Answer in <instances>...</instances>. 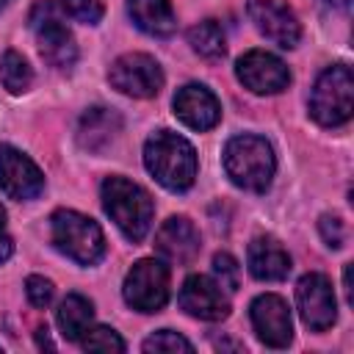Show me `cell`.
<instances>
[{
  "instance_id": "9",
  "label": "cell",
  "mask_w": 354,
  "mask_h": 354,
  "mask_svg": "<svg viewBox=\"0 0 354 354\" xmlns=\"http://www.w3.org/2000/svg\"><path fill=\"white\" fill-rule=\"evenodd\" d=\"M296 304H299V315L301 321L313 329V332H324L335 324L337 318V301H335V290L332 282L318 274L310 271L299 279L296 285Z\"/></svg>"
},
{
  "instance_id": "1",
  "label": "cell",
  "mask_w": 354,
  "mask_h": 354,
  "mask_svg": "<svg viewBox=\"0 0 354 354\" xmlns=\"http://www.w3.org/2000/svg\"><path fill=\"white\" fill-rule=\"evenodd\" d=\"M144 166L169 191H188L196 180V152L171 130H158L147 138Z\"/></svg>"
},
{
  "instance_id": "12",
  "label": "cell",
  "mask_w": 354,
  "mask_h": 354,
  "mask_svg": "<svg viewBox=\"0 0 354 354\" xmlns=\"http://www.w3.org/2000/svg\"><path fill=\"white\" fill-rule=\"evenodd\" d=\"M180 307L199 321H224L230 315V299L221 285L205 274H191L180 288Z\"/></svg>"
},
{
  "instance_id": "4",
  "label": "cell",
  "mask_w": 354,
  "mask_h": 354,
  "mask_svg": "<svg viewBox=\"0 0 354 354\" xmlns=\"http://www.w3.org/2000/svg\"><path fill=\"white\" fill-rule=\"evenodd\" d=\"M50 235L55 249L80 266H94L105 254V235L100 224L77 210H55L50 216Z\"/></svg>"
},
{
  "instance_id": "5",
  "label": "cell",
  "mask_w": 354,
  "mask_h": 354,
  "mask_svg": "<svg viewBox=\"0 0 354 354\" xmlns=\"http://www.w3.org/2000/svg\"><path fill=\"white\" fill-rule=\"evenodd\" d=\"M354 113V77L346 64L324 69L310 94V116L324 127L346 124Z\"/></svg>"
},
{
  "instance_id": "23",
  "label": "cell",
  "mask_w": 354,
  "mask_h": 354,
  "mask_svg": "<svg viewBox=\"0 0 354 354\" xmlns=\"http://www.w3.org/2000/svg\"><path fill=\"white\" fill-rule=\"evenodd\" d=\"M80 346L86 351H124V340L111 326H94L86 329L80 337Z\"/></svg>"
},
{
  "instance_id": "26",
  "label": "cell",
  "mask_w": 354,
  "mask_h": 354,
  "mask_svg": "<svg viewBox=\"0 0 354 354\" xmlns=\"http://www.w3.org/2000/svg\"><path fill=\"white\" fill-rule=\"evenodd\" d=\"M61 8L86 25H97L102 19V3L100 0H61Z\"/></svg>"
},
{
  "instance_id": "8",
  "label": "cell",
  "mask_w": 354,
  "mask_h": 354,
  "mask_svg": "<svg viewBox=\"0 0 354 354\" xmlns=\"http://www.w3.org/2000/svg\"><path fill=\"white\" fill-rule=\"evenodd\" d=\"M108 80L113 88H119L127 97H155L163 86V72L158 66V61L147 53H124L113 61Z\"/></svg>"
},
{
  "instance_id": "29",
  "label": "cell",
  "mask_w": 354,
  "mask_h": 354,
  "mask_svg": "<svg viewBox=\"0 0 354 354\" xmlns=\"http://www.w3.org/2000/svg\"><path fill=\"white\" fill-rule=\"evenodd\" d=\"M14 252V243H11V235L6 230V210L0 207V263H6Z\"/></svg>"
},
{
  "instance_id": "7",
  "label": "cell",
  "mask_w": 354,
  "mask_h": 354,
  "mask_svg": "<svg viewBox=\"0 0 354 354\" xmlns=\"http://www.w3.org/2000/svg\"><path fill=\"white\" fill-rule=\"evenodd\" d=\"M124 301L138 313H158L169 301V268L160 260H138L124 277Z\"/></svg>"
},
{
  "instance_id": "18",
  "label": "cell",
  "mask_w": 354,
  "mask_h": 354,
  "mask_svg": "<svg viewBox=\"0 0 354 354\" xmlns=\"http://www.w3.org/2000/svg\"><path fill=\"white\" fill-rule=\"evenodd\" d=\"M119 130H122V119H119L116 111H111V108H88L80 116L77 141L88 152H102L116 138Z\"/></svg>"
},
{
  "instance_id": "3",
  "label": "cell",
  "mask_w": 354,
  "mask_h": 354,
  "mask_svg": "<svg viewBox=\"0 0 354 354\" xmlns=\"http://www.w3.org/2000/svg\"><path fill=\"white\" fill-rule=\"evenodd\" d=\"M102 207L111 216V221L124 232L127 241H144V235L152 227V196L124 180V177H105L102 183Z\"/></svg>"
},
{
  "instance_id": "16",
  "label": "cell",
  "mask_w": 354,
  "mask_h": 354,
  "mask_svg": "<svg viewBox=\"0 0 354 354\" xmlns=\"http://www.w3.org/2000/svg\"><path fill=\"white\" fill-rule=\"evenodd\" d=\"M155 249L166 260L185 266L199 254V232L185 216H171L160 224V230L155 235Z\"/></svg>"
},
{
  "instance_id": "24",
  "label": "cell",
  "mask_w": 354,
  "mask_h": 354,
  "mask_svg": "<svg viewBox=\"0 0 354 354\" xmlns=\"http://www.w3.org/2000/svg\"><path fill=\"white\" fill-rule=\"evenodd\" d=\"M144 351L147 354H152V351L155 354H160V351H194V346L183 335H177L171 329H160L144 340Z\"/></svg>"
},
{
  "instance_id": "2",
  "label": "cell",
  "mask_w": 354,
  "mask_h": 354,
  "mask_svg": "<svg viewBox=\"0 0 354 354\" xmlns=\"http://www.w3.org/2000/svg\"><path fill=\"white\" fill-rule=\"evenodd\" d=\"M224 171L243 191H266L277 171L274 149L260 136H235L224 147Z\"/></svg>"
},
{
  "instance_id": "10",
  "label": "cell",
  "mask_w": 354,
  "mask_h": 354,
  "mask_svg": "<svg viewBox=\"0 0 354 354\" xmlns=\"http://www.w3.org/2000/svg\"><path fill=\"white\" fill-rule=\"evenodd\" d=\"M235 75L254 94H279L290 83L288 66L266 50H249L246 55H241L235 64Z\"/></svg>"
},
{
  "instance_id": "13",
  "label": "cell",
  "mask_w": 354,
  "mask_h": 354,
  "mask_svg": "<svg viewBox=\"0 0 354 354\" xmlns=\"http://www.w3.org/2000/svg\"><path fill=\"white\" fill-rule=\"evenodd\" d=\"M249 17L266 39H271L274 44H279L285 50L296 47L301 39V25H299L293 8L282 0H252Z\"/></svg>"
},
{
  "instance_id": "22",
  "label": "cell",
  "mask_w": 354,
  "mask_h": 354,
  "mask_svg": "<svg viewBox=\"0 0 354 354\" xmlns=\"http://www.w3.org/2000/svg\"><path fill=\"white\" fill-rule=\"evenodd\" d=\"M0 83H3L11 94H22V91L30 88L33 72H30L28 61H25L17 50L3 53V58H0Z\"/></svg>"
},
{
  "instance_id": "28",
  "label": "cell",
  "mask_w": 354,
  "mask_h": 354,
  "mask_svg": "<svg viewBox=\"0 0 354 354\" xmlns=\"http://www.w3.org/2000/svg\"><path fill=\"white\" fill-rule=\"evenodd\" d=\"M25 293H28V301L33 304V307H47L50 301H53V282L50 279H44V277H28V282H25Z\"/></svg>"
},
{
  "instance_id": "27",
  "label": "cell",
  "mask_w": 354,
  "mask_h": 354,
  "mask_svg": "<svg viewBox=\"0 0 354 354\" xmlns=\"http://www.w3.org/2000/svg\"><path fill=\"white\" fill-rule=\"evenodd\" d=\"M318 230H321V238L326 241L329 249H340V246L346 243V224H343L340 216H329V213L321 216Z\"/></svg>"
},
{
  "instance_id": "11",
  "label": "cell",
  "mask_w": 354,
  "mask_h": 354,
  "mask_svg": "<svg viewBox=\"0 0 354 354\" xmlns=\"http://www.w3.org/2000/svg\"><path fill=\"white\" fill-rule=\"evenodd\" d=\"M0 188L6 196L17 202L36 199L44 191V174L28 155L3 144L0 147Z\"/></svg>"
},
{
  "instance_id": "32",
  "label": "cell",
  "mask_w": 354,
  "mask_h": 354,
  "mask_svg": "<svg viewBox=\"0 0 354 354\" xmlns=\"http://www.w3.org/2000/svg\"><path fill=\"white\" fill-rule=\"evenodd\" d=\"M8 3H11V0H0V8H3V6H8Z\"/></svg>"
},
{
  "instance_id": "20",
  "label": "cell",
  "mask_w": 354,
  "mask_h": 354,
  "mask_svg": "<svg viewBox=\"0 0 354 354\" xmlns=\"http://www.w3.org/2000/svg\"><path fill=\"white\" fill-rule=\"evenodd\" d=\"M91 318H94V307L86 296L80 293H69L61 304H58V313H55V321H58V329L66 340H80L83 332L91 326Z\"/></svg>"
},
{
  "instance_id": "21",
  "label": "cell",
  "mask_w": 354,
  "mask_h": 354,
  "mask_svg": "<svg viewBox=\"0 0 354 354\" xmlns=\"http://www.w3.org/2000/svg\"><path fill=\"white\" fill-rule=\"evenodd\" d=\"M188 44L202 58H210V61L224 58V53H227V39H224V30H221V25L216 19H205L199 25H194L188 30Z\"/></svg>"
},
{
  "instance_id": "31",
  "label": "cell",
  "mask_w": 354,
  "mask_h": 354,
  "mask_svg": "<svg viewBox=\"0 0 354 354\" xmlns=\"http://www.w3.org/2000/svg\"><path fill=\"white\" fill-rule=\"evenodd\" d=\"M326 3H332V6H337V8H348V6H351V0H326Z\"/></svg>"
},
{
  "instance_id": "6",
  "label": "cell",
  "mask_w": 354,
  "mask_h": 354,
  "mask_svg": "<svg viewBox=\"0 0 354 354\" xmlns=\"http://www.w3.org/2000/svg\"><path fill=\"white\" fill-rule=\"evenodd\" d=\"M30 30L36 36L39 53L47 64L58 69H69L77 61V44L72 30L66 28L64 17L50 0H39L30 11Z\"/></svg>"
},
{
  "instance_id": "17",
  "label": "cell",
  "mask_w": 354,
  "mask_h": 354,
  "mask_svg": "<svg viewBox=\"0 0 354 354\" xmlns=\"http://www.w3.org/2000/svg\"><path fill=\"white\" fill-rule=\"evenodd\" d=\"M249 271L254 279L277 282L290 274V254L282 249V243L271 235H260L249 243Z\"/></svg>"
},
{
  "instance_id": "14",
  "label": "cell",
  "mask_w": 354,
  "mask_h": 354,
  "mask_svg": "<svg viewBox=\"0 0 354 354\" xmlns=\"http://www.w3.org/2000/svg\"><path fill=\"white\" fill-rule=\"evenodd\" d=\"M252 326L257 337L271 346V348H285L293 337V324H290V310L282 296L277 293H263L252 301Z\"/></svg>"
},
{
  "instance_id": "19",
  "label": "cell",
  "mask_w": 354,
  "mask_h": 354,
  "mask_svg": "<svg viewBox=\"0 0 354 354\" xmlns=\"http://www.w3.org/2000/svg\"><path fill=\"white\" fill-rule=\"evenodd\" d=\"M127 14L136 28L149 36H169L177 28V17L169 0H127Z\"/></svg>"
},
{
  "instance_id": "30",
  "label": "cell",
  "mask_w": 354,
  "mask_h": 354,
  "mask_svg": "<svg viewBox=\"0 0 354 354\" xmlns=\"http://www.w3.org/2000/svg\"><path fill=\"white\" fill-rule=\"evenodd\" d=\"M36 340H39V346H41V348H55V346H53V340H50V335H47V326L36 332Z\"/></svg>"
},
{
  "instance_id": "25",
  "label": "cell",
  "mask_w": 354,
  "mask_h": 354,
  "mask_svg": "<svg viewBox=\"0 0 354 354\" xmlns=\"http://www.w3.org/2000/svg\"><path fill=\"white\" fill-rule=\"evenodd\" d=\"M213 274H216V282H218L221 288L238 290V285H241V268H238V263H235L232 254L218 252V254L213 257Z\"/></svg>"
},
{
  "instance_id": "15",
  "label": "cell",
  "mask_w": 354,
  "mask_h": 354,
  "mask_svg": "<svg viewBox=\"0 0 354 354\" xmlns=\"http://www.w3.org/2000/svg\"><path fill=\"white\" fill-rule=\"evenodd\" d=\"M174 116L191 130H210L221 119V105L216 94L202 83H185L174 94Z\"/></svg>"
}]
</instances>
